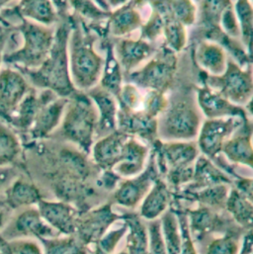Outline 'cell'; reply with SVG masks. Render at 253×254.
I'll return each instance as SVG.
<instances>
[{
  "label": "cell",
  "instance_id": "obj_12",
  "mask_svg": "<svg viewBox=\"0 0 253 254\" xmlns=\"http://www.w3.org/2000/svg\"><path fill=\"white\" fill-rule=\"evenodd\" d=\"M253 123L245 120L225 142L222 153L233 164H244L253 170Z\"/></svg>",
  "mask_w": 253,
  "mask_h": 254
},
{
  "label": "cell",
  "instance_id": "obj_31",
  "mask_svg": "<svg viewBox=\"0 0 253 254\" xmlns=\"http://www.w3.org/2000/svg\"><path fill=\"white\" fill-rule=\"evenodd\" d=\"M237 18L241 29L243 45L253 64V4L251 0H238Z\"/></svg>",
  "mask_w": 253,
  "mask_h": 254
},
{
  "label": "cell",
  "instance_id": "obj_19",
  "mask_svg": "<svg viewBox=\"0 0 253 254\" xmlns=\"http://www.w3.org/2000/svg\"><path fill=\"white\" fill-rule=\"evenodd\" d=\"M192 49L193 61L199 68L212 75H221L225 72L228 60L221 46L210 41H201Z\"/></svg>",
  "mask_w": 253,
  "mask_h": 254
},
{
  "label": "cell",
  "instance_id": "obj_46",
  "mask_svg": "<svg viewBox=\"0 0 253 254\" xmlns=\"http://www.w3.org/2000/svg\"><path fill=\"white\" fill-rule=\"evenodd\" d=\"M17 175V170L12 167H0V192L7 188Z\"/></svg>",
  "mask_w": 253,
  "mask_h": 254
},
{
  "label": "cell",
  "instance_id": "obj_34",
  "mask_svg": "<svg viewBox=\"0 0 253 254\" xmlns=\"http://www.w3.org/2000/svg\"><path fill=\"white\" fill-rule=\"evenodd\" d=\"M113 45L108 43V59L102 79V88L117 97L122 89L124 73H122V67L118 60L113 55Z\"/></svg>",
  "mask_w": 253,
  "mask_h": 254
},
{
  "label": "cell",
  "instance_id": "obj_38",
  "mask_svg": "<svg viewBox=\"0 0 253 254\" xmlns=\"http://www.w3.org/2000/svg\"><path fill=\"white\" fill-rule=\"evenodd\" d=\"M23 12L46 24L53 23L55 18L49 0H23Z\"/></svg>",
  "mask_w": 253,
  "mask_h": 254
},
{
  "label": "cell",
  "instance_id": "obj_20",
  "mask_svg": "<svg viewBox=\"0 0 253 254\" xmlns=\"http://www.w3.org/2000/svg\"><path fill=\"white\" fill-rule=\"evenodd\" d=\"M171 199L170 188L164 178L159 176L155 179L151 189L142 200L138 214L144 221L158 219L169 208Z\"/></svg>",
  "mask_w": 253,
  "mask_h": 254
},
{
  "label": "cell",
  "instance_id": "obj_27",
  "mask_svg": "<svg viewBox=\"0 0 253 254\" xmlns=\"http://www.w3.org/2000/svg\"><path fill=\"white\" fill-rule=\"evenodd\" d=\"M142 24V17L138 7L129 0L111 14L109 30L114 36L120 37L135 31L140 28Z\"/></svg>",
  "mask_w": 253,
  "mask_h": 254
},
{
  "label": "cell",
  "instance_id": "obj_44",
  "mask_svg": "<svg viewBox=\"0 0 253 254\" xmlns=\"http://www.w3.org/2000/svg\"><path fill=\"white\" fill-rule=\"evenodd\" d=\"M100 178L98 177L97 183L107 191H114L119 183L123 180L119 174H117L113 169L111 170H102Z\"/></svg>",
  "mask_w": 253,
  "mask_h": 254
},
{
  "label": "cell",
  "instance_id": "obj_23",
  "mask_svg": "<svg viewBox=\"0 0 253 254\" xmlns=\"http://www.w3.org/2000/svg\"><path fill=\"white\" fill-rule=\"evenodd\" d=\"M90 97L97 104L100 111L95 135L104 137L117 130L118 108L115 96L105 89H94L90 91Z\"/></svg>",
  "mask_w": 253,
  "mask_h": 254
},
{
  "label": "cell",
  "instance_id": "obj_49",
  "mask_svg": "<svg viewBox=\"0 0 253 254\" xmlns=\"http://www.w3.org/2000/svg\"><path fill=\"white\" fill-rule=\"evenodd\" d=\"M247 109L249 110V112L253 116V98L250 100V102L247 104Z\"/></svg>",
  "mask_w": 253,
  "mask_h": 254
},
{
  "label": "cell",
  "instance_id": "obj_51",
  "mask_svg": "<svg viewBox=\"0 0 253 254\" xmlns=\"http://www.w3.org/2000/svg\"><path fill=\"white\" fill-rule=\"evenodd\" d=\"M130 1H132L137 7H139V6H142V4L147 3L148 0H130Z\"/></svg>",
  "mask_w": 253,
  "mask_h": 254
},
{
  "label": "cell",
  "instance_id": "obj_53",
  "mask_svg": "<svg viewBox=\"0 0 253 254\" xmlns=\"http://www.w3.org/2000/svg\"><path fill=\"white\" fill-rule=\"evenodd\" d=\"M3 223H4V214H3V212L0 211V229L3 226Z\"/></svg>",
  "mask_w": 253,
  "mask_h": 254
},
{
  "label": "cell",
  "instance_id": "obj_35",
  "mask_svg": "<svg viewBox=\"0 0 253 254\" xmlns=\"http://www.w3.org/2000/svg\"><path fill=\"white\" fill-rule=\"evenodd\" d=\"M169 208L175 213L179 227H180V233H181V252L180 254H198L196 245L194 243V240L192 238L190 227H189V219L188 215L185 211L184 205L177 201V200H171Z\"/></svg>",
  "mask_w": 253,
  "mask_h": 254
},
{
  "label": "cell",
  "instance_id": "obj_40",
  "mask_svg": "<svg viewBox=\"0 0 253 254\" xmlns=\"http://www.w3.org/2000/svg\"><path fill=\"white\" fill-rule=\"evenodd\" d=\"M161 35H163L162 18L156 11L151 10L150 16L148 17L146 23L142 24V26L140 27L139 39L150 43L158 39Z\"/></svg>",
  "mask_w": 253,
  "mask_h": 254
},
{
  "label": "cell",
  "instance_id": "obj_18",
  "mask_svg": "<svg viewBox=\"0 0 253 254\" xmlns=\"http://www.w3.org/2000/svg\"><path fill=\"white\" fill-rule=\"evenodd\" d=\"M150 146L142 143L137 137L130 135L125 144V150L122 160L113 168V170L123 178L136 176L146 166Z\"/></svg>",
  "mask_w": 253,
  "mask_h": 254
},
{
  "label": "cell",
  "instance_id": "obj_14",
  "mask_svg": "<svg viewBox=\"0 0 253 254\" xmlns=\"http://www.w3.org/2000/svg\"><path fill=\"white\" fill-rule=\"evenodd\" d=\"M221 184L233 186L234 179L219 168L210 158L204 154H200L195 162V171L192 182L181 189L194 192Z\"/></svg>",
  "mask_w": 253,
  "mask_h": 254
},
{
  "label": "cell",
  "instance_id": "obj_47",
  "mask_svg": "<svg viewBox=\"0 0 253 254\" xmlns=\"http://www.w3.org/2000/svg\"><path fill=\"white\" fill-rule=\"evenodd\" d=\"M253 251V231L246 233L243 239L242 249L240 254H251Z\"/></svg>",
  "mask_w": 253,
  "mask_h": 254
},
{
  "label": "cell",
  "instance_id": "obj_16",
  "mask_svg": "<svg viewBox=\"0 0 253 254\" xmlns=\"http://www.w3.org/2000/svg\"><path fill=\"white\" fill-rule=\"evenodd\" d=\"M118 62L123 72H131L140 63L146 61L156 53L157 49L151 43L138 39H121L115 46Z\"/></svg>",
  "mask_w": 253,
  "mask_h": 254
},
{
  "label": "cell",
  "instance_id": "obj_15",
  "mask_svg": "<svg viewBox=\"0 0 253 254\" xmlns=\"http://www.w3.org/2000/svg\"><path fill=\"white\" fill-rule=\"evenodd\" d=\"M231 187V185L221 184L194 192L180 189L177 192H171V200H177L181 203H198L199 206H205L217 211H223L226 210Z\"/></svg>",
  "mask_w": 253,
  "mask_h": 254
},
{
  "label": "cell",
  "instance_id": "obj_50",
  "mask_svg": "<svg viewBox=\"0 0 253 254\" xmlns=\"http://www.w3.org/2000/svg\"><path fill=\"white\" fill-rule=\"evenodd\" d=\"M4 42H5V36L2 33H0V57H1V51L4 46Z\"/></svg>",
  "mask_w": 253,
  "mask_h": 254
},
{
  "label": "cell",
  "instance_id": "obj_17",
  "mask_svg": "<svg viewBox=\"0 0 253 254\" xmlns=\"http://www.w3.org/2000/svg\"><path fill=\"white\" fill-rule=\"evenodd\" d=\"M26 47L17 55V59L27 65H38L46 58L52 45V33L33 25L25 28Z\"/></svg>",
  "mask_w": 253,
  "mask_h": 254
},
{
  "label": "cell",
  "instance_id": "obj_45",
  "mask_svg": "<svg viewBox=\"0 0 253 254\" xmlns=\"http://www.w3.org/2000/svg\"><path fill=\"white\" fill-rule=\"evenodd\" d=\"M233 186L253 202V178H245L242 176L234 180Z\"/></svg>",
  "mask_w": 253,
  "mask_h": 254
},
{
  "label": "cell",
  "instance_id": "obj_22",
  "mask_svg": "<svg viewBox=\"0 0 253 254\" xmlns=\"http://www.w3.org/2000/svg\"><path fill=\"white\" fill-rule=\"evenodd\" d=\"M12 231L15 237L56 238L60 234L42 218L38 209H27L17 216Z\"/></svg>",
  "mask_w": 253,
  "mask_h": 254
},
{
  "label": "cell",
  "instance_id": "obj_48",
  "mask_svg": "<svg viewBox=\"0 0 253 254\" xmlns=\"http://www.w3.org/2000/svg\"><path fill=\"white\" fill-rule=\"evenodd\" d=\"M129 0H107L110 8L111 7H121L125 5Z\"/></svg>",
  "mask_w": 253,
  "mask_h": 254
},
{
  "label": "cell",
  "instance_id": "obj_33",
  "mask_svg": "<svg viewBox=\"0 0 253 254\" xmlns=\"http://www.w3.org/2000/svg\"><path fill=\"white\" fill-rule=\"evenodd\" d=\"M45 248V254H88V250L75 236L63 239L40 238L38 239Z\"/></svg>",
  "mask_w": 253,
  "mask_h": 254
},
{
  "label": "cell",
  "instance_id": "obj_9",
  "mask_svg": "<svg viewBox=\"0 0 253 254\" xmlns=\"http://www.w3.org/2000/svg\"><path fill=\"white\" fill-rule=\"evenodd\" d=\"M72 71L76 84L81 88H90L98 80L103 62L94 53L92 43L78 37L73 39Z\"/></svg>",
  "mask_w": 253,
  "mask_h": 254
},
{
  "label": "cell",
  "instance_id": "obj_52",
  "mask_svg": "<svg viewBox=\"0 0 253 254\" xmlns=\"http://www.w3.org/2000/svg\"><path fill=\"white\" fill-rule=\"evenodd\" d=\"M4 243L5 240H3V238L0 236V254H4Z\"/></svg>",
  "mask_w": 253,
  "mask_h": 254
},
{
  "label": "cell",
  "instance_id": "obj_1",
  "mask_svg": "<svg viewBox=\"0 0 253 254\" xmlns=\"http://www.w3.org/2000/svg\"><path fill=\"white\" fill-rule=\"evenodd\" d=\"M201 114L195 104L193 90L181 88L170 99L157 118L158 138L164 141H189L199 135Z\"/></svg>",
  "mask_w": 253,
  "mask_h": 254
},
{
  "label": "cell",
  "instance_id": "obj_11",
  "mask_svg": "<svg viewBox=\"0 0 253 254\" xmlns=\"http://www.w3.org/2000/svg\"><path fill=\"white\" fill-rule=\"evenodd\" d=\"M37 205L42 218L60 235H75L79 213L71 205L63 201L52 202L43 199Z\"/></svg>",
  "mask_w": 253,
  "mask_h": 254
},
{
  "label": "cell",
  "instance_id": "obj_3",
  "mask_svg": "<svg viewBox=\"0 0 253 254\" xmlns=\"http://www.w3.org/2000/svg\"><path fill=\"white\" fill-rule=\"evenodd\" d=\"M177 64L175 52L163 43L141 69L125 73L123 79L139 88L165 93L173 85Z\"/></svg>",
  "mask_w": 253,
  "mask_h": 254
},
{
  "label": "cell",
  "instance_id": "obj_37",
  "mask_svg": "<svg viewBox=\"0 0 253 254\" xmlns=\"http://www.w3.org/2000/svg\"><path fill=\"white\" fill-rule=\"evenodd\" d=\"M44 105H46V102L43 99L37 100L34 95L30 94L19 106L16 116L12 117V123L20 128L31 127L36 120L40 108Z\"/></svg>",
  "mask_w": 253,
  "mask_h": 254
},
{
  "label": "cell",
  "instance_id": "obj_21",
  "mask_svg": "<svg viewBox=\"0 0 253 254\" xmlns=\"http://www.w3.org/2000/svg\"><path fill=\"white\" fill-rule=\"evenodd\" d=\"M246 233L240 227L222 236H208L195 243L198 254H240Z\"/></svg>",
  "mask_w": 253,
  "mask_h": 254
},
{
  "label": "cell",
  "instance_id": "obj_24",
  "mask_svg": "<svg viewBox=\"0 0 253 254\" xmlns=\"http://www.w3.org/2000/svg\"><path fill=\"white\" fill-rule=\"evenodd\" d=\"M27 85L23 77L11 70H4L0 74V112L10 115L26 93Z\"/></svg>",
  "mask_w": 253,
  "mask_h": 254
},
{
  "label": "cell",
  "instance_id": "obj_41",
  "mask_svg": "<svg viewBox=\"0 0 253 254\" xmlns=\"http://www.w3.org/2000/svg\"><path fill=\"white\" fill-rule=\"evenodd\" d=\"M127 233V225L126 222L123 221V224L110 232H107L101 240L98 242L97 246L107 254H113L116 251V248L120 241L124 238V236Z\"/></svg>",
  "mask_w": 253,
  "mask_h": 254
},
{
  "label": "cell",
  "instance_id": "obj_42",
  "mask_svg": "<svg viewBox=\"0 0 253 254\" xmlns=\"http://www.w3.org/2000/svg\"><path fill=\"white\" fill-rule=\"evenodd\" d=\"M4 254H43L40 247L32 241L15 240L4 244Z\"/></svg>",
  "mask_w": 253,
  "mask_h": 254
},
{
  "label": "cell",
  "instance_id": "obj_25",
  "mask_svg": "<svg viewBox=\"0 0 253 254\" xmlns=\"http://www.w3.org/2000/svg\"><path fill=\"white\" fill-rule=\"evenodd\" d=\"M127 225L126 252L128 254H148V232L143 219L134 210L122 214Z\"/></svg>",
  "mask_w": 253,
  "mask_h": 254
},
{
  "label": "cell",
  "instance_id": "obj_30",
  "mask_svg": "<svg viewBox=\"0 0 253 254\" xmlns=\"http://www.w3.org/2000/svg\"><path fill=\"white\" fill-rule=\"evenodd\" d=\"M65 104L66 100H58L40 108L32 128L34 137H45L54 130L61 121Z\"/></svg>",
  "mask_w": 253,
  "mask_h": 254
},
{
  "label": "cell",
  "instance_id": "obj_26",
  "mask_svg": "<svg viewBox=\"0 0 253 254\" xmlns=\"http://www.w3.org/2000/svg\"><path fill=\"white\" fill-rule=\"evenodd\" d=\"M42 199L43 196L35 184L24 179H17L6 188L4 203L10 209L15 210L38 204Z\"/></svg>",
  "mask_w": 253,
  "mask_h": 254
},
{
  "label": "cell",
  "instance_id": "obj_2",
  "mask_svg": "<svg viewBox=\"0 0 253 254\" xmlns=\"http://www.w3.org/2000/svg\"><path fill=\"white\" fill-rule=\"evenodd\" d=\"M244 121L245 119L240 117L208 119L202 124L198 135L197 144L200 152L210 158L234 180L240 178L241 175L237 172L236 165L231 163L222 153V149L225 142L243 125Z\"/></svg>",
  "mask_w": 253,
  "mask_h": 254
},
{
  "label": "cell",
  "instance_id": "obj_55",
  "mask_svg": "<svg viewBox=\"0 0 253 254\" xmlns=\"http://www.w3.org/2000/svg\"><path fill=\"white\" fill-rule=\"evenodd\" d=\"M253 254V252H252V254Z\"/></svg>",
  "mask_w": 253,
  "mask_h": 254
},
{
  "label": "cell",
  "instance_id": "obj_28",
  "mask_svg": "<svg viewBox=\"0 0 253 254\" xmlns=\"http://www.w3.org/2000/svg\"><path fill=\"white\" fill-rule=\"evenodd\" d=\"M197 6L199 34L211 29L221 27V18L226 9L233 6L232 0H193Z\"/></svg>",
  "mask_w": 253,
  "mask_h": 254
},
{
  "label": "cell",
  "instance_id": "obj_43",
  "mask_svg": "<svg viewBox=\"0 0 253 254\" xmlns=\"http://www.w3.org/2000/svg\"><path fill=\"white\" fill-rule=\"evenodd\" d=\"M221 27L230 37L241 39V29L237 16L235 15L233 6L226 9L221 18Z\"/></svg>",
  "mask_w": 253,
  "mask_h": 254
},
{
  "label": "cell",
  "instance_id": "obj_54",
  "mask_svg": "<svg viewBox=\"0 0 253 254\" xmlns=\"http://www.w3.org/2000/svg\"><path fill=\"white\" fill-rule=\"evenodd\" d=\"M128 254V253H127V252H121L120 254Z\"/></svg>",
  "mask_w": 253,
  "mask_h": 254
},
{
  "label": "cell",
  "instance_id": "obj_5",
  "mask_svg": "<svg viewBox=\"0 0 253 254\" xmlns=\"http://www.w3.org/2000/svg\"><path fill=\"white\" fill-rule=\"evenodd\" d=\"M97 123L98 115L92 101L86 96H77L64 117L62 134L89 155Z\"/></svg>",
  "mask_w": 253,
  "mask_h": 254
},
{
  "label": "cell",
  "instance_id": "obj_29",
  "mask_svg": "<svg viewBox=\"0 0 253 254\" xmlns=\"http://www.w3.org/2000/svg\"><path fill=\"white\" fill-rule=\"evenodd\" d=\"M226 210L247 232L253 231V202L234 186L231 187Z\"/></svg>",
  "mask_w": 253,
  "mask_h": 254
},
{
  "label": "cell",
  "instance_id": "obj_32",
  "mask_svg": "<svg viewBox=\"0 0 253 254\" xmlns=\"http://www.w3.org/2000/svg\"><path fill=\"white\" fill-rule=\"evenodd\" d=\"M161 230L167 254H180L181 233L175 213L168 208L160 217Z\"/></svg>",
  "mask_w": 253,
  "mask_h": 254
},
{
  "label": "cell",
  "instance_id": "obj_10",
  "mask_svg": "<svg viewBox=\"0 0 253 254\" xmlns=\"http://www.w3.org/2000/svg\"><path fill=\"white\" fill-rule=\"evenodd\" d=\"M200 87H197L198 104L208 119L227 117L249 119L247 111L242 106L232 103L220 93L210 88L204 81H200Z\"/></svg>",
  "mask_w": 253,
  "mask_h": 254
},
{
  "label": "cell",
  "instance_id": "obj_39",
  "mask_svg": "<svg viewBox=\"0 0 253 254\" xmlns=\"http://www.w3.org/2000/svg\"><path fill=\"white\" fill-rule=\"evenodd\" d=\"M147 222L148 254H167L161 230L160 218Z\"/></svg>",
  "mask_w": 253,
  "mask_h": 254
},
{
  "label": "cell",
  "instance_id": "obj_36",
  "mask_svg": "<svg viewBox=\"0 0 253 254\" xmlns=\"http://www.w3.org/2000/svg\"><path fill=\"white\" fill-rule=\"evenodd\" d=\"M20 152L21 146L16 134L0 124V167L13 164Z\"/></svg>",
  "mask_w": 253,
  "mask_h": 254
},
{
  "label": "cell",
  "instance_id": "obj_4",
  "mask_svg": "<svg viewBox=\"0 0 253 254\" xmlns=\"http://www.w3.org/2000/svg\"><path fill=\"white\" fill-rule=\"evenodd\" d=\"M199 80L236 105H247L253 96L252 64L243 69L233 60H228L227 68L221 75H212L199 68Z\"/></svg>",
  "mask_w": 253,
  "mask_h": 254
},
{
  "label": "cell",
  "instance_id": "obj_8",
  "mask_svg": "<svg viewBox=\"0 0 253 254\" xmlns=\"http://www.w3.org/2000/svg\"><path fill=\"white\" fill-rule=\"evenodd\" d=\"M66 30L65 27H62L58 32L52 56L46 61L47 64L39 72V75L41 74L43 80L47 84L46 86H51L61 95H68L73 91L71 83L69 82L66 67Z\"/></svg>",
  "mask_w": 253,
  "mask_h": 254
},
{
  "label": "cell",
  "instance_id": "obj_13",
  "mask_svg": "<svg viewBox=\"0 0 253 254\" xmlns=\"http://www.w3.org/2000/svg\"><path fill=\"white\" fill-rule=\"evenodd\" d=\"M130 135L119 129L101 137L93 146L94 163L101 170L113 169L123 158L125 144Z\"/></svg>",
  "mask_w": 253,
  "mask_h": 254
},
{
  "label": "cell",
  "instance_id": "obj_7",
  "mask_svg": "<svg viewBox=\"0 0 253 254\" xmlns=\"http://www.w3.org/2000/svg\"><path fill=\"white\" fill-rule=\"evenodd\" d=\"M113 203L108 201L96 209H90L78 214L75 237L86 247L97 245L109 228L117 221H122L123 215L113 211Z\"/></svg>",
  "mask_w": 253,
  "mask_h": 254
},
{
  "label": "cell",
  "instance_id": "obj_6",
  "mask_svg": "<svg viewBox=\"0 0 253 254\" xmlns=\"http://www.w3.org/2000/svg\"><path fill=\"white\" fill-rule=\"evenodd\" d=\"M159 170L154 151L150 148L146 166L142 172L130 178H123L111 194L109 201L114 205L128 210H135L151 189L155 179L159 177Z\"/></svg>",
  "mask_w": 253,
  "mask_h": 254
}]
</instances>
